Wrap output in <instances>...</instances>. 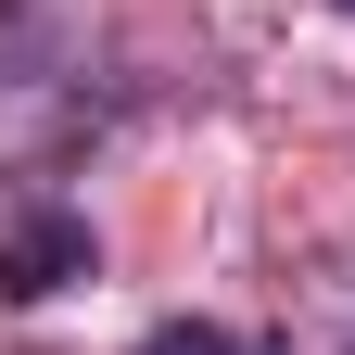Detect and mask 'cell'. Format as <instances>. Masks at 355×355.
Segmentation results:
<instances>
[{
  "instance_id": "3",
  "label": "cell",
  "mask_w": 355,
  "mask_h": 355,
  "mask_svg": "<svg viewBox=\"0 0 355 355\" xmlns=\"http://www.w3.org/2000/svg\"><path fill=\"white\" fill-rule=\"evenodd\" d=\"M266 355H292V343H266Z\"/></svg>"
},
{
  "instance_id": "4",
  "label": "cell",
  "mask_w": 355,
  "mask_h": 355,
  "mask_svg": "<svg viewBox=\"0 0 355 355\" xmlns=\"http://www.w3.org/2000/svg\"><path fill=\"white\" fill-rule=\"evenodd\" d=\"M343 13H355V0H343Z\"/></svg>"
},
{
  "instance_id": "1",
  "label": "cell",
  "mask_w": 355,
  "mask_h": 355,
  "mask_svg": "<svg viewBox=\"0 0 355 355\" xmlns=\"http://www.w3.org/2000/svg\"><path fill=\"white\" fill-rule=\"evenodd\" d=\"M89 266H102V229H89L76 203H38V216L0 229V304H51L64 279H89Z\"/></svg>"
},
{
  "instance_id": "2",
  "label": "cell",
  "mask_w": 355,
  "mask_h": 355,
  "mask_svg": "<svg viewBox=\"0 0 355 355\" xmlns=\"http://www.w3.org/2000/svg\"><path fill=\"white\" fill-rule=\"evenodd\" d=\"M140 355H241V330H229V318H153Z\"/></svg>"
}]
</instances>
